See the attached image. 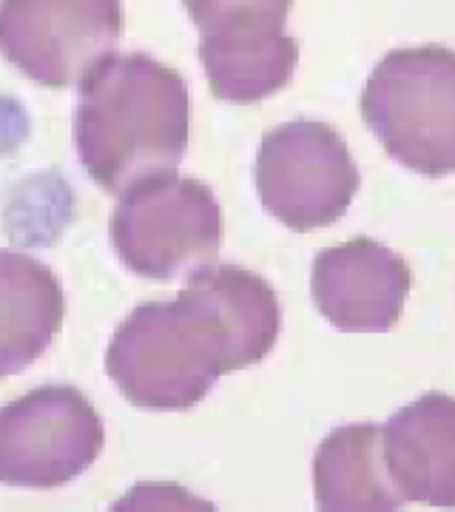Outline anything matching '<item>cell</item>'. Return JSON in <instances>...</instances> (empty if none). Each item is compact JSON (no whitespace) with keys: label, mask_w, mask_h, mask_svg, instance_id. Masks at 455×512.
<instances>
[{"label":"cell","mask_w":455,"mask_h":512,"mask_svg":"<svg viewBox=\"0 0 455 512\" xmlns=\"http://www.w3.org/2000/svg\"><path fill=\"white\" fill-rule=\"evenodd\" d=\"M188 86L146 52L103 57L80 83L74 146L83 171L109 194L171 174L188 151Z\"/></svg>","instance_id":"1"},{"label":"cell","mask_w":455,"mask_h":512,"mask_svg":"<svg viewBox=\"0 0 455 512\" xmlns=\"http://www.w3.org/2000/svg\"><path fill=\"white\" fill-rule=\"evenodd\" d=\"M106 373L140 410H191L234 365L214 319L182 288L171 302L128 313L111 336Z\"/></svg>","instance_id":"2"},{"label":"cell","mask_w":455,"mask_h":512,"mask_svg":"<svg viewBox=\"0 0 455 512\" xmlns=\"http://www.w3.org/2000/svg\"><path fill=\"white\" fill-rule=\"evenodd\" d=\"M362 117L404 168L441 180L455 174V52L404 46L384 55L362 92Z\"/></svg>","instance_id":"3"},{"label":"cell","mask_w":455,"mask_h":512,"mask_svg":"<svg viewBox=\"0 0 455 512\" xmlns=\"http://www.w3.org/2000/svg\"><path fill=\"white\" fill-rule=\"evenodd\" d=\"M109 237L131 274L171 282L217 262L222 208L208 185L171 171L120 194Z\"/></svg>","instance_id":"4"},{"label":"cell","mask_w":455,"mask_h":512,"mask_svg":"<svg viewBox=\"0 0 455 512\" xmlns=\"http://www.w3.org/2000/svg\"><path fill=\"white\" fill-rule=\"evenodd\" d=\"M362 185L345 137L319 120L271 128L256 154V191L285 228L308 234L342 220Z\"/></svg>","instance_id":"5"},{"label":"cell","mask_w":455,"mask_h":512,"mask_svg":"<svg viewBox=\"0 0 455 512\" xmlns=\"http://www.w3.org/2000/svg\"><path fill=\"white\" fill-rule=\"evenodd\" d=\"M200 32L211 92L248 106L293 80L299 46L285 35L293 0H182Z\"/></svg>","instance_id":"6"},{"label":"cell","mask_w":455,"mask_h":512,"mask_svg":"<svg viewBox=\"0 0 455 512\" xmlns=\"http://www.w3.org/2000/svg\"><path fill=\"white\" fill-rule=\"evenodd\" d=\"M103 444V421L77 387H37L0 407V484L63 487L89 470Z\"/></svg>","instance_id":"7"},{"label":"cell","mask_w":455,"mask_h":512,"mask_svg":"<svg viewBox=\"0 0 455 512\" xmlns=\"http://www.w3.org/2000/svg\"><path fill=\"white\" fill-rule=\"evenodd\" d=\"M120 35L123 0H0V55L46 89L80 86Z\"/></svg>","instance_id":"8"},{"label":"cell","mask_w":455,"mask_h":512,"mask_svg":"<svg viewBox=\"0 0 455 512\" xmlns=\"http://www.w3.org/2000/svg\"><path fill=\"white\" fill-rule=\"evenodd\" d=\"M410 288L413 274L407 262L370 237L319 251L310 268L316 311L345 333H387L396 328Z\"/></svg>","instance_id":"9"},{"label":"cell","mask_w":455,"mask_h":512,"mask_svg":"<svg viewBox=\"0 0 455 512\" xmlns=\"http://www.w3.org/2000/svg\"><path fill=\"white\" fill-rule=\"evenodd\" d=\"M384 461L404 501L455 510V399L424 393L382 427Z\"/></svg>","instance_id":"10"},{"label":"cell","mask_w":455,"mask_h":512,"mask_svg":"<svg viewBox=\"0 0 455 512\" xmlns=\"http://www.w3.org/2000/svg\"><path fill=\"white\" fill-rule=\"evenodd\" d=\"M63 285L35 256L0 251V379L23 373L63 328Z\"/></svg>","instance_id":"11"},{"label":"cell","mask_w":455,"mask_h":512,"mask_svg":"<svg viewBox=\"0 0 455 512\" xmlns=\"http://www.w3.org/2000/svg\"><path fill=\"white\" fill-rule=\"evenodd\" d=\"M185 291L214 319L234 373L259 365L271 353L282 330V308L262 276L239 265H202L188 274Z\"/></svg>","instance_id":"12"},{"label":"cell","mask_w":455,"mask_h":512,"mask_svg":"<svg viewBox=\"0 0 455 512\" xmlns=\"http://www.w3.org/2000/svg\"><path fill=\"white\" fill-rule=\"evenodd\" d=\"M316 510L393 512L407 501L393 484L379 424L336 427L313 458Z\"/></svg>","instance_id":"13"}]
</instances>
